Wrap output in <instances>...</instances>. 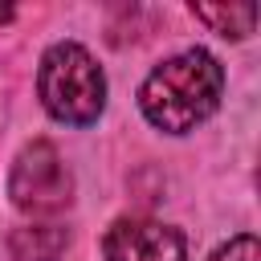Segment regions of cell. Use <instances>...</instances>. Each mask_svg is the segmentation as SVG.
Instances as JSON below:
<instances>
[{"label":"cell","mask_w":261,"mask_h":261,"mask_svg":"<svg viewBox=\"0 0 261 261\" xmlns=\"http://www.w3.org/2000/svg\"><path fill=\"white\" fill-rule=\"evenodd\" d=\"M220 94H224V65L208 49H184L147 73V82L139 86V110L155 130L188 135L204 118H212Z\"/></svg>","instance_id":"6da1fadb"},{"label":"cell","mask_w":261,"mask_h":261,"mask_svg":"<svg viewBox=\"0 0 261 261\" xmlns=\"http://www.w3.org/2000/svg\"><path fill=\"white\" fill-rule=\"evenodd\" d=\"M37 94H41V106L57 122H65V126H90V122H98V114L106 106V73L90 57L86 45L57 41L41 57Z\"/></svg>","instance_id":"7a4b0ae2"},{"label":"cell","mask_w":261,"mask_h":261,"mask_svg":"<svg viewBox=\"0 0 261 261\" xmlns=\"http://www.w3.org/2000/svg\"><path fill=\"white\" fill-rule=\"evenodd\" d=\"M8 196L29 216H57L73 204V171L53 143L33 139L8 171Z\"/></svg>","instance_id":"3957f363"},{"label":"cell","mask_w":261,"mask_h":261,"mask_svg":"<svg viewBox=\"0 0 261 261\" xmlns=\"http://www.w3.org/2000/svg\"><path fill=\"white\" fill-rule=\"evenodd\" d=\"M184 232L151 216H118L102 237L106 261H184Z\"/></svg>","instance_id":"277c9868"},{"label":"cell","mask_w":261,"mask_h":261,"mask_svg":"<svg viewBox=\"0 0 261 261\" xmlns=\"http://www.w3.org/2000/svg\"><path fill=\"white\" fill-rule=\"evenodd\" d=\"M65 249H69V228L61 224H24L12 228L8 237L12 261H57Z\"/></svg>","instance_id":"5b68a950"},{"label":"cell","mask_w":261,"mask_h":261,"mask_svg":"<svg viewBox=\"0 0 261 261\" xmlns=\"http://www.w3.org/2000/svg\"><path fill=\"white\" fill-rule=\"evenodd\" d=\"M196 20H204L212 33L228 37V41H245L257 29V4H192L188 8Z\"/></svg>","instance_id":"8992f818"},{"label":"cell","mask_w":261,"mask_h":261,"mask_svg":"<svg viewBox=\"0 0 261 261\" xmlns=\"http://www.w3.org/2000/svg\"><path fill=\"white\" fill-rule=\"evenodd\" d=\"M208 261H261V245H257L253 232H241V237H232L228 245H220Z\"/></svg>","instance_id":"52a82bcc"}]
</instances>
